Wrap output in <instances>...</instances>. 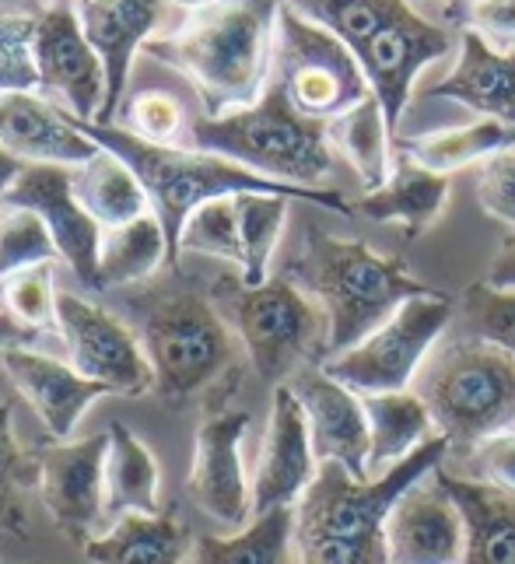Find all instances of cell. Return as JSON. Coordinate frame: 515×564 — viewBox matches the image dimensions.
<instances>
[{
	"instance_id": "obj_14",
	"label": "cell",
	"mask_w": 515,
	"mask_h": 564,
	"mask_svg": "<svg viewBox=\"0 0 515 564\" xmlns=\"http://www.w3.org/2000/svg\"><path fill=\"white\" fill-rule=\"evenodd\" d=\"M39 88L61 95L67 112L95 123L106 106V67L103 56L85 39L77 11L71 4H50L35 14L32 39Z\"/></svg>"
},
{
	"instance_id": "obj_45",
	"label": "cell",
	"mask_w": 515,
	"mask_h": 564,
	"mask_svg": "<svg viewBox=\"0 0 515 564\" xmlns=\"http://www.w3.org/2000/svg\"><path fill=\"white\" fill-rule=\"evenodd\" d=\"M491 288H502V291H515V231L502 242L498 257L491 260V270L484 278Z\"/></svg>"
},
{
	"instance_id": "obj_26",
	"label": "cell",
	"mask_w": 515,
	"mask_h": 564,
	"mask_svg": "<svg viewBox=\"0 0 515 564\" xmlns=\"http://www.w3.org/2000/svg\"><path fill=\"white\" fill-rule=\"evenodd\" d=\"M190 551V533L175 509L158 516H120L103 536L85 543L92 564H186Z\"/></svg>"
},
{
	"instance_id": "obj_9",
	"label": "cell",
	"mask_w": 515,
	"mask_h": 564,
	"mask_svg": "<svg viewBox=\"0 0 515 564\" xmlns=\"http://www.w3.org/2000/svg\"><path fill=\"white\" fill-rule=\"evenodd\" d=\"M137 337L154 376L151 393L169 406H183L225 376H235L232 326L201 291H172L151 302Z\"/></svg>"
},
{
	"instance_id": "obj_2",
	"label": "cell",
	"mask_w": 515,
	"mask_h": 564,
	"mask_svg": "<svg viewBox=\"0 0 515 564\" xmlns=\"http://www.w3.org/2000/svg\"><path fill=\"white\" fill-rule=\"evenodd\" d=\"M449 456L442 435L375 480H354L341 463H320L309 491L294 505V551L299 564H393L386 519L421 477Z\"/></svg>"
},
{
	"instance_id": "obj_18",
	"label": "cell",
	"mask_w": 515,
	"mask_h": 564,
	"mask_svg": "<svg viewBox=\"0 0 515 564\" xmlns=\"http://www.w3.org/2000/svg\"><path fill=\"white\" fill-rule=\"evenodd\" d=\"M320 459L312 453L309 421L294 389L285 382L273 389L270 424L264 435V449L256 459L253 474V516H264L273 509H294L299 498L315 480Z\"/></svg>"
},
{
	"instance_id": "obj_38",
	"label": "cell",
	"mask_w": 515,
	"mask_h": 564,
	"mask_svg": "<svg viewBox=\"0 0 515 564\" xmlns=\"http://www.w3.org/2000/svg\"><path fill=\"white\" fill-rule=\"evenodd\" d=\"M460 313L466 319L470 337H481L515 358V291H502L491 288L487 281H478L463 291Z\"/></svg>"
},
{
	"instance_id": "obj_20",
	"label": "cell",
	"mask_w": 515,
	"mask_h": 564,
	"mask_svg": "<svg viewBox=\"0 0 515 564\" xmlns=\"http://www.w3.org/2000/svg\"><path fill=\"white\" fill-rule=\"evenodd\" d=\"M165 4L169 0H77V22L106 67V106L95 123L109 127L120 116L133 56L154 39Z\"/></svg>"
},
{
	"instance_id": "obj_24",
	"label": "cell",
	"mask_w": 515,
	"mask_h": 564,
	"mask_svg": "<svg viewBox=\"0 0 515 564\" xmlns=\"http://www.w3.org/2000/svg\"><path fill=\"white\" fill-rule=\"evenodd\" d=\"M434 477L463 512V564H515V491L452 474L446 463L434 470Z\"/></svg>"
},
{
	"instance_id": "obj_1",
	"label": "cell",
	"mask_w": 515,
	"mask_h": 564,
	"mask_svg": "<svg viewBox=\"0 0 515 564\" xmlns=\"http://www.w3.org/2000/svg\"><path fill=\"white\" fill-rule=\"evenodd\" d=\"M281 8L285 0H211L180 29L148 39L144 53L190 77L204 116L246 109L270 82Z\"/></svg>"
},
{
	"instance_id": "obj_47",
	"label": "cell",
	"mask_w": 515,
	"mask_h": 564,
	"mask_svg": "<svg viewBox=\"0 0 515 564\" xmlns=\"http://www.w3.org/2000/svg\"><path fill=\"white\" fill-rule=\"evenodd\" d=\"M22 172H25V162L14 159V154L4 144H0V200L8 197V189L18 183V176H22Z\"/></svg>"
},
{
	"instance_id": "obj_37",
	"label": "cell",
	"mask_w": 515,
	"mask_h": 564,
	"mask_svg": "<svg viewBox=\"0 0 515 564\" xmlns=\"http://www.w3.org/2000/svg\"><path fill=\"white\" fill-rule=\"evenodd\" d=\"M56 260H61V249H56L46 221L32 210L8 207L0 218V281Z\"/></svg>"
},
{
	"instance_id": "obj_3",
	"label": "cell",
	"mask_w": 515,
	"mask_h": 564,
	"mask_svg": "<svg viewBox=\"0 0 515 564\" xmlns=\"http://www.w3.org/2000/svg\"><path fill=\"white\" fill-rule=\"evenodd\" d=\"M71 120L103 151H112L116 159H124L133 169V176L141 180V186L148 189L154 218L165 228L172 267L180 263L183 225L190 221V214L196 207H204L207 200L239 197V193H270V197L309 200L315 207L347 214V218L354 214V207L347 204V197L341 189H326V186L305 189V186L277 183V180L256 176V172L222 159V154H207V151H196V148H175V144H144L116 123H109V127L88 123V120H77V116H71Z\"/></svg>"
},
{
	"instance_id": "obj_11",
	"label": "cell",
	"mask_w": 515,
	"mask_h": 564,
	"mask_svg": "<svg viewBox=\"0 0 515 564\" xmlns=\"http://www.w3.org/2000/svg\"><path fill=\"white\" fill-rule=\"evenodd\" d=\"M452 319V299L428 291L410 299L372 334L344 355L326 358L320 368L358 397L404 393L418 379L421 365L439 347V337Z\"/></svg>"
},
{
	"instance_id": "obj_48",
	"label": "cell",
	"mask_w": 515,
	"mask_h": 564,
	"mask_svg": "<svg viewBox=\"0 0 515 564\" xmlns=\"http://www.w3.org/2000/svg\"><path fill=\"white\" fill-rule=\"evenodd\" d=\"M169 4H175V8H183V11L190 14V11H196V8H207V4H211V0H169Z\"/></svg>"
},
{
	"instance_id": "obj_19",
	"label": "cell",
	"mask_w": 515,
	"mask_h": 564,
	"mask_svg": "<svg viewBox=\"0 0 515 564\" xmlns=\"http://www.w3.org/2000/svg\"><path fill=\"white\" fill-rule=\"evenodd\" d=\"M386 543L393 564H463V512L434 474L421 477L393 505Z\"/></svg>"
},
{
	"instance_id": "obj_49",
	"label": "cell",
	"mask_w": 515,
	"mask_h": 564,
	"mask_svg": "<svg viewBox=\"0 0 515 564\" xmlns=\"http://www.w3.org/2000/svg\"><path fill=\"white\" fill-rule=\"evenodd\" d=\"M0 564H8V561H4V557H0Z\"/></svg>"
},
{
	"instance_id": "obj_34",
	"label": "cell",
	"mask_w": 515,
	"mask_h": 564,
	"mask_svg": "<svg viewBox=\"0 0 515 564\" xmlns=\"http://www.w3.org/2000/svg\"><path fill=\"white\" fill-rule=\"evenodd\" d=\"M288 197H270V193H239L235 210H239V236H243V267L239 278L256 288L270 278L273 249L285 236L288 225Z\"/></svg>"
},
{
	"instance_id": "obj_6",
	"label": "cell",
	"mask_w": 515,
	"mask_h": 564,
	"mask_svg": "<svg viewBox=\"0 0 515 564\" xmlns=\"http://www.w3.org/2000/svg\"><path fill=\"white\" fill-rule=\"evenodd\" d=\"M190 141L196 151L222 154L256 176L305 189H323L320 183L333 172L330 123L302 116L273 77L253 106L193 120Z\"/></svg>"
},
{
	"instance_id": "obj_32",
	"label": "cell",
	"mask_w": 515,
	"mask_h": 564,
	"mask_svg": "<svg viewBox=\"0 0 515 564\" xmlns=\"http://www.w3.org/2000/svg\"><path fill=\"white\" fill-rule=\"evenodd\" d=\"M169 260V239L162 221L148 210L124 228L103 231V249H98V291L103 288H130L141 284Z\"/></svg>"
},
{
	"instance_id": "obj_10",
	"label": "cell",
	"mask_w": 515,
	"mask_h": 564,
	"mask_svg": "<svg viewBox=\"0 0 515 564\" xmlns=\"http://www.w3.org/2000/svg\"><path fill=\"white\" fill-rule=\"evenodd\" d=\"M270 77L285 88L294 109L323 123H333L372 95L358 56L333 32L302 18L288 0L277 14Z\"/></svg>"
},
{
	"instance_id": "obj_39",
	"label": "cell",
	"mask_w": 515,
	"mask_h": 564,
	"mask_svg": "<svg viewBox=\"0 0 515 564\" xmlns=\"http://www.w3.org/2000/svg\"><path fill=\"white\" fill-rule=\"evenodd\" d=\"M0 291H4L8 313L22 326L35 329V334L39 329H56V302H61V291L53 288V263L11 274L8 281H0Z\"/></svg>"
},
{
	"instance_id": "obj_16",
	"label": "cell",
	"mask_w": 515,
	"mask_h": 564,
	"mask_svg": "<svg viewBox=\"0 0 515 564\" xmlns=\"http://www.w3.org/2000/svg\"><path fill=\"white\" fill-rule=\"evenodd\" d=\"M4 207L32 210L46 221L50 236L61 249V260L74 270L77 281L98 291V249L103 228L74 197V169L67 165H25L18 183L0 200Z\"/></svg>"
},
{
	"instance_id": "obj_23",
	"label": "cell",
	"mask_w": 515,
	"mask_h": 564,
	"mask_svg": "<svg viewBox=\"0 0 515 564\" xmlns=\"http://www.w3.org/2000/svg\"><path fill=\"white\" fill-rule=\"evenodd\" d=\"M431 99H452L491 120L515 127V53L494 50L487 39L463 29L460 35V61L428 88Z\"/></svg>"
},
{
	"instance_id": "obj_41",
	"label": "cell",
	"mask_w": 515,
	"mask_h": 564,
	"mask_svg": "<svg viewBox=\"0 0 515 564\" xmlns=\"http://www.w3.org/2000/svg\"><path fill=\"white\" fill-rule=\"evenodd\" d=\"M32 39H35V14L0 11V91L39 88Z\"/></svg>"
},
{
	"instance_id": "obj_17",
	"label": "cell",
	"mask_w": 515,
	"mask_h": 564,
	"mask_svg": "<svg viewBox=\"0 0 515 564\" xmlns=\"http://www.w3.org/2000/svg\"><path fill=\"white\" fill-rule=\"evenodd\" d=\"M288 386L294 389V397H299L305 411L315 459L341 463L354 480H372L368 477L372 432H368L365 400L354 389L330 379L320 365H309L302 372H294Z\"/></svg>"
},
{
	"instance_id": "obj_29",
	"label": "cell",
	"mask_w": 515,
	"mask_h": 564,
	"mask_svg": "<svg viewBox=\"0 0 515 564\" xmlns=\"http://www.w3.org/2000/svg\"><path fill=\"white\" fill-rule=\"evenodd\" d=\"M158 488L162 470L148 445L127 424H109V453H106V519H120L130 512L158 516Z\"/></svg>"
},
{
	"instance_id": "obj_27",
	"label": "cell",
	"mask_w": 515,
	"mask_h": 564,
	"mask_svg": "<svg viewBox=\"0 0 515 564\" xmlns=\"http://www.w3.org/2000/svg\"><path fill=\"white\" fill-rule=\"evenodd\" d=\"M365 400L372 453H368V477H383L393 466H400L410 453H418L428 438H434V421L425 400L404 389V393H372Z\"/></svg>"
},
{
	"instance_id": "obj_31",
	"label": "cell",
	"mask_w": 515,
	"mask_h": 564,
	"mask_svg": "<svg viewBox=\"0 0 515 564\" xmlns=\"http://www.w3.org/2000/svg\"><path fill=\"white\" fill-rule=\"evenodd\" d=\"M186 564H299L294 509L253 516L235 536H196Z\"/></svg>"
},
{
	"instance_id": "obj_50",
	"label": "cell",
	"mask_w": 515,
	"mask_h": 564,
	"mask_svg": "<svg viewBox=\"0 0 515 564\" xmlns=\"http://www.w3.org/2000/svg\"><path fill=\"white\" fill-rule=\"evenodd\" d=\"M0 218H4V210H0Z\"/></svg>"
},
{
	"instance_id": "obj_43",
	"label": "cell",
	"mask_w": 515,
	"mask_h": 564,
	"mask_svg": "<svg viewBox=\"0 0 515 564\" xmlns=\"http://www.w3.org/2000/svg\"><path fill=\"white\" fill-rule=\"evenodd\" d=\"M460 22L502 53H515V0H463Z\"/></svg>"
},
{
	"instance_id": "obj_46",
	"label": "cell",
	"mask_w": 515,
	"mask_h": 564,
	"mask_svg": "<svg viewBox=\"0 0 515 564\" xmlns=\"http://www.w3.org/2000/svg\"><path fill=\"white\" fill-rule=\"evenodd\" d=\"M35 337H39L35 329L22 326L11 313H4V308H0V355L11 351V347H32Z\"/></svg>"
},
{
	"instance_id": "obj_44",
	"label": "cell",
	"mask_w": 515,
	"mask_h": 564,
	"mask_svg": "<svg viewBox=\"0 0 515 564\" xmlns=\"http://www.w3.org/2000/svg\"><path fill=\"white\" fill-rule=\"evenodd\" d=\"M473 470V480L498 484L505 491H515V432L494 435L481 442L478 449L463 456Z\"/></svg>"
},
{
	"instance_id": "obj_7",
	"label": "cell",
	"mask_w": 515,
	"mask_h": 564,
	"mask_svg": "<svg viewBox=\"0 0 515 564\" xmlns=\"http://www.w3.org/2000/svg\"><path fill=\"white\" fill-rule=\"evenodd\" d=\"M449 453H473L515 427V358L481 337L439 344L414 379Z\"/></svg>"
},
{
	"instance_id": "obj_15",
	"label": "cell",
	"mask_w": 515,
	"mask_h": 564,
	"mask_svg": "<svg viewBox=\"0 0 515 564\" xmlns=\"http://www.w3.org/2000/svg\"><path fill=\"white\" fill-rule=\"evenodd\" d=\"M249 427L246 411L217 403L196 427L193 470L186 491L204 516L225 522L232 530H243L253 516V488L243 470V438Z\"/></svg>"
},
{
	"instance_id": "obj_25",
	"label": "cell",
	"mask_w": 515,
	"mask_h": 564,
	"mask_svg": "<svg viewBox=\"0 0 515 564\" xmlns=\"http://www.w3.org/2000/svg\"><path fill=\"white\" fill-rule=\"evenodd\" d=\"M449 200V176H439L418 162L396 154L389 180L379 189H368L354 204V214L368 221H393L404 228V236L414 242L425 228L442 218Z\"/></svg>"
},
{
	"instance_id": "obj_42",
	"label": "cell",
	"mask_w": 515,
	"mask_h": 564,
	"mask_svg": "<svg viewBox=\"0 0 515 564\" xmlns=\"http://www.w3.org/2000/svg\"><path fill=\"white\" fill-rule=\"evenodd\" d=\"M478 200L481 207L505 225L515 228V148L487 159L478 172Z\"/></svg>"
},
{
	"instance_id": "obj_13",
	"label": "cell",
	"mask_w": 515,
	"mask_h": 564,
	"mask_svg": "<svg viewBox=\"0 0 515 564\" xmlns=\"http://www.w3.org/2000/svg\"><path fill=\"white\" fill-rule=\"evenodd\" d=\"M106 453L109 432L39 445L32 453L46 512L53 516L56 530L82 547L95 540V527L106 516Z\"/></svg>"
},
{
	"instance_id": "obj_33",
	"label": "cell",
	"mask_w": 515,
	"mask_h": 564,
	"mask_svg": "<svg viewBox=\"0 0 515 564\" xmlns=\"http://www.w3.org/2000/svg\"><path fill=\"white\" fill-rule=\"evenodd\" d=\"M330 144L347 159V165L358 172V180L368 189H379L389 172V148H393V130L383 112V102L368 95L354 109H347L344 116H336L330 123Z\"/></svg>"
},
{
	"instance_id": "obj_22",
	"label": "cell",
	"mask_w": 515,
	"mask_h": 564,
	"mask_svg": "<svg viewBox=\"0 0 515 564\" xmlns=\"http://www.w3.org/2000/svg\"><path fill=\"white\" fill-rule=\"evenodd\" d=\"M0 365L56 442H67L74 435L77 421L98 397H112L103 382H92L82 372H74L71 365L39 355L32 347H11L0 355Z\"/></svg>"
},
{
	"instance_id": "obj_12",
	"label": "cell",
	"mask_w": 515,
	"mask_h": 564,
	"mask_svg": "<svg viewBox=\"0 0 515 564\" xmlns=\"http://www.w3.org/2000/svg\"><path fill=\"white\" fill-rule=\"evenodd\" d=\"M56 334L67 344V365L92 382H103L112 397H144L154 389L151 365L141 337L82 295L61 291L56 302Z\"/></svg>"
},
{
	"instance_id": "obj_4",
	"label": "cell",
	"mask_w": 515,
	"mask_h": 564,
	"mask_svg": "<svg viewBox=\"0 0 515 564\" xmlns=\"http://www.w3.org/2000/svg\"><path fill=\"white\" fill-rule=\"evenodd\" d=\"M288 4L333 32L358 56L372 95L383 102L393 144L400 141V120L414 82L452 50V35L421 18L410 0H288Z\"/></svg>"
},
{
	"instance_id": "obj_30",
	"label": "cell",
	"mask_w": 515,
	"mask_h": 564,
	"mask_svg": "<svg viewBox=\"0 0 515 564\" xmlns=\"http://www.w3.org/2000/svg\"><path fill=\"white\" fill-rule=\"evenodd\" d=\"M74 197L103 231L124 228L151 210L148 189L133 176V169L124 159H116L112 151H98L95 159L74 169Z\"/></svg>"
},
{
	"instance_id": "obj_8",
	"label": "cell",
	"mask_w": 515,
	"mask_h": 564,
	"mask_svg": "<svg viewBox=\"0 0 515 564\" xmlns=\"http://www.w3.org/2000/svg\"><path fill=\"white\" fill-rule=\"evenodd\" d=\"M211 299L222 308L264 382L285 386L288 376L326 361L330 326L323 308L288 274L267 278L256 288L243 278H222L214 281Z\"/></svg>"
},
{
	"instance_id": "obj_40",
	"label": "cell",
	"mask_w": 515,
	"mask_h": 564,
	"mask_svg": "<svg viewBox=\"0 0 515 564\" xmlns=\"http://www.w3.org/2000/svg\"><path fill=\"white\" fill-rule=\"evenodd\" d=\"M124 130L133 133L144 144H175V138L186 127V116L180 99H172L169 91H137L120 106Z\"/></svg>"
},
{
	"instance_id": "obj_5",
	"label": "cell",
	"mask_w": 515,
	"mask_h": 564,
	"mask_svg": "<svg viewBox=\"0 0 515 564\" xmlns=\"http://www.w3.org/2000/svg\"><path fill=\"white\" fill-rule=\"evenodd\" d=\"M288 278L323 308L330 355L358 347L396 308L431 291L410 274L400 257H383L365 242L336 239L320 228H309L305 249L291 263Z\"/></svg>"
},
{
	"instance_id": "obj_28",
	"label": "cell",
	"mask_w": 515,
	"mask_h": 564,
	"mask_svg": "<svg viewBox=\"0 0 515 564\" xmlns=\"http://www.w3.org/2000/svg\"><path fill=\"white\" fill-rule=\"evenodd\" d=\"M393 148L396 154L439 172V176H452V172H460L473 162H487L494 154L512 151L515 127L481 116V120H473L466 127H446V130L418 133V138H400Z\"/></svg>"
},
{
	"instance_id": "obj_21",
	"label": "cell",
	"mask_w": 515,
	"mask_h": 564,
	"mask_svg": "<svg viewBox=\"0 0 515 564\" xmlns=\"http://www.w3.org/2000/svg\"><path fill=\"white\" fill-rule=\"evenodd\" d=\"M0 144L25 165L67 169L85 165L103 151L74 127L71 112L56 109L32 91H0Z\"/></svg>"
},
{
	"instance_id": "obj_35",
	"label": "cell",
	"mask_w": 515,
	"mask_h": 564,
	"mask_svg": "<svg viewBox=\"0 0 515 564\" xmlns=\"http://www.w3.org/2000/svg\"><path fill=\"white\" fill-rule=\"evenodd\" d=\"M39 488V466L35 456H25L11 427V403L0 400V533L25 536L29 533V512H25V491Z\"/></svg>"
},
{
	"instance_id": "obj_36",
	"label": "cell",
	"mask_w": 515,
	"mask_h": 564,
	"mask_svg": "<svg viewBox=\"0 0 515 564\" xmlns=\"http://www.w3.org/2000/svg\"><path fill=\"white\" fill-rule=\"evenodd\" d=\"M183 252H196V257L225 260L243 267V236H239V210H235V197L207 200L190 214L180 236V257Z\"/></svg>"
}]
</instances>
